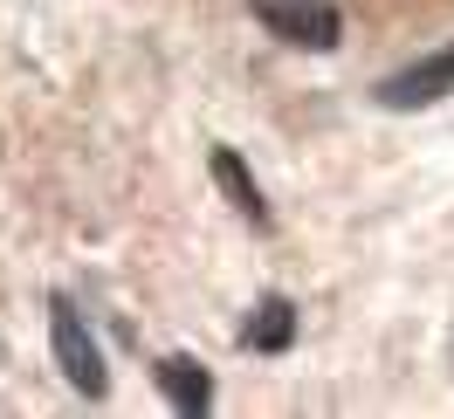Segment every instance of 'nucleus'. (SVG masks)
Listing matches in <instances>:
<instances>
[{
  "label": "nucleus",
  "instance_id": "1",
  "mask_svg": "<svg viewBox=\"0 0 454 419\" xmlns=\"http://www.w3.org/2000/svg\"><path fill=\"white\" fill-rule=\"evenodd\" d=\"M49 344H56L62 378L97 399V392H104V351H97V337H90V323L76 316L69 296H49Z\"/></svg>",
  "mask_w": 454,
  "mask_h": 419
},
{
  "label": "nucleus",
  "instance_id": "2",
  "mask_svg": "<svg viewBox=\"0 0 454 419\" xmlns=\"http://www.w3.org/2000/svg\"><path fill=\"white\" fill-rule=\"evenodd\" d=\"M255 21L269 35L296 42V49H338V35H344L331 0H255Z\"/></svg>",
  "mask_w": 454,
  "mask_h": 419
},
{
  "label": "nucleus",
  "instance_id": "3",
  "mask_svg": "<svg viewBox=\"0 0 454 419\" xmlns=\"http://www.w3.org/2000/svg\"><path fill=\"white\" fill-rule=\"evenodd\" d=\"M441 97H454V42L434 49V56H420V62H406L399 76L379 83V104H386V111H427V104H441Z\"/></svg>",
  "mask_w": 454,
  "mask_h": 419
},
{
  "label": "nucleus",
  "instance_id": "4",
  "mask_svg": "<svg viewBox=\"0 0 454 419\" xmlns=\"http://www.w3.org/2000/svg\"><path fill=\"white\" fill-rule=\"evenodd\" d=\"M241 344H248V351H289V344H296V303H289V296H262L255 316L241 323Z\"/></svg>",
  "mask_w": 454,
  "mask_h": 419
},
{
  "label": "nucleus",
  "instance_id": "5",
  "mask_svg": "<svg viewBox=\"0 0 454 419\" xmlns=\"http://www.w3.org/2000/svg\"><path fill=\"white\" fill-rule=\"evenodd\" d=\"M152 378H159V392H166L179 413H207V406H214V378H207L193 358H159Z\"/></svg>",
  "mask_w": 454,
  "mask_h": 419
},
{
  "label": "nucleus",
  "instance_id": "6",
  "mask_svg": "<svg viewBox=\"0 0 454 419\" xmlns=\"http://www.w3.org/2000/svg\"><path fill=\"white\" fill-rule=\"evenodd\" d=\"M214 179H221V193L234 199V213H248L255 227H269V199H262V186L248 179V166H241V151H227V144H214Z\"/></svg>",
  "mask_w": 454,
  "mask_h": 419
}]
</instances>
